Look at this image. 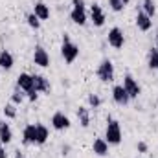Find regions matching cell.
Wrapping results in <instances>:
<instances>
[{
  "label": "cell",
  "mask_w": 158,
  "mask_h": 158,
  "mask_svg": "<svg viewBox=\"0 0 158 158\" xmlns=\"http://www.w3.org/2000/svg\"><path fill=\"white\" fill-rule=\"evenodd\" d=\"M26 20H28V26L30 28H33V30H39L40 28V20H39V17L31 11V13H28L26 15Z\"/></svg>",
  "instance_id": "23"
},
{
  "label": "cell",
  "mask_w": 158,
  "mask_h": 158,
  "mask_svg": "<svg viewBox=\"0 0 158 158\" xmlns=\"http://www.w3.org/2000/svg\"><path fill=\"white\" fill-rule=\"evenodd\" d=\"M121 2H123V4H125V6H127V4H129V2H131V0H121Z\"/></svg>",
  "instance_id": "32"
},
{
  "label": "cell",
  "mask_w": 158,
  "mask_h": 158,
  "mask_svg": "<svg viewBox=\"0 0 158 158\" xmlns=\"http://www.w3.org/2000/svg\"><path fill=\"white\" fill-rule=\"evenodd\" d=\"M147 63H149V68L151 70H158V50L156 48H151L149 53H147Z\"/></svg>",
  "instance_id": "21"
},
{
  "label": "cell",
  "mask_w": 158,
  "mask_h": 158,
  "mask_svg": "<svg viewBox=\"0 0 158 158\" xmlns=\"http://www.w3.org/2000/svg\"><path fill=\"white\" fill-rule=\"evenodd\" d=\"M26 96H28V99L30 101H37V98H39V92L33 88V90H30V92H26Z\"/></svg>",
  "instance_id": "28"
},
{
  "label": "cell",
  "mask_w": 158,
  "mask_h": 158,
  "mask_svg": "<svg viewBox=\"0 0 158 158\" xmlns=\"http://www.w3.org/2000/svg\"><path fill=\"white\" fill-rule=\"evenodd\" d=\"M156 50H158V31H156Z\"/></svg>",
  "instance_id": "33"
},
{
  "label": "cell",
  "mask_w": 158,
  "mask_h": 158,
  "mask_svg": "<svg viewBox=\"0 0 158 158\" xmlns=\"http://www.w3.org/2000/svg\"><path fill=\"white\" fill-rule=\"evenodd\" d=\"M107 40H109V44L112 46V48H123V44H125V37H123V31L119 30V28H112L110 31H109V35H107Z\"/></svg>",
  "instance_id": "8"
},
{
  "label": "cell",
  "mask_w": 158,
  "mask_h": 158,
  "mask_svg": "<svg viewBox=\"0 0 158 158\" xmlns=\"http://www.w3.org/2000/svg\"><path fill=\"white\" fill-rule=\"evenodd\" d=\"M22 92H24V90H20L19 86L13 90V94H11V103H13V105H20V103L24 101V94H22Z\"/></svg>",
  "instance_id": "24"
},
{
  "label": "cell",
  "mask_w": 158,
  "mask_h": 158,
  "mask_svg": "<svg viewBox=\"0 0 158 158\" xmlns=\"http://www.w3.org/2000/svg\"><path fill=\"white\" fill-rule=\"evenodd\" d=\"M92 151H94L98 156L109 155V142H107L105 138H96L94 143H92Z\"/></svg>",
  "instance_id": "14"
},
{
  "label": "cell",
  "mask_w": 158,
  "mask_h": 158,
  "mask_svg": "<svg viewBox=\"0 0 158 158\" xmlns=\"http://www.w3.org/2000/svg\"><path fill=\"white\" fill-rule=\"evenodd\" d=\"M61 55H63V59L68 63V64H72L76 59L79 57V46L76 42H72L70 39V35H63V46H61Z\"/></svg>",
  "instance_id": "2"
},
{
  "label": "cell",
  "mask_w": 158,
  "mask_h": 158,
  "mask_svg": "<svg viewBox=\"0 0 158 158\" xmlns=\"http://www.w3.org/2000/svg\"><path fill=\"white\" fill-rule=\"evenodd\" d=\"M77 119H79V123H81V127L86 129V127L90 125V110H88L86 107H79L77 109Z\"/></svg>",
  "instance_id": "19"
},
{
  "label": "cell",
  "mask_w": 158,
  "mask_h": 158,
  "mask_svg": "<svg viewBox=\"0 0 158 158\" xmlns=\"http://www.w3.org/2000/svg\"><path fill=\"white\" fill-rule=\"evenodd\" d=\"M109 7H110L112 11H116V13H119V11H123L125 4H123L121 0H109Z\"/></svg>",
  "instance_id": "27"
},
{
  "label": "cell",
  "mask_w": 158,
  "mask_h": 158,
  "mask_svg": "<svg viewBox=\"0 0 158 158\" xmlns=\"http://www.w3.org/2000/svg\"><path fill=\"white\" fill-rule=\"evenodd\" d=\"M48 136H50V132H48L46 125H42V123H37V145H42V143H46Z\"/></svg>",
  "instance_id": "20"
},
{
  "label": "cell",
  "mask_w": 158,
  "mask_h": 158,
  "mask_svg": "<svg viewBox=\"0 0 158 158\" xmlns=\"http://www.w3.org/2000/svg\"><path fill=\"white\" fill-rule=\"evenodd\" d=\"M33 13L39 17V20H46L50 19V6H46L44 2H37L33 6Z\"/></svg>",
  "instance_id": "18"
},
{
  "label": "cell",
  "mask_w": 158,
  "mask_h": 158,
  "mask_svg": "<svg viewBox=\"0 0 158 158\" xmlns=\"http://www.w3.org/2000/svg\"><path fill=\"white\" fill-rule=\"evenodd\" d=\"M0 158H7V153H6V147H4V143L0 142Z\"/></svg>",
  "instance_id": "30"
},
{
  "label": "cell",
  "mask_w": 158,
  "mask_h": 158,
  "mask_svg": "<svg viewBox=\"0 0 158 158\" xmlns=\"http://www.w3.org/2000/svg\"><path fill=\"white\" fill-rule=\"evenodd\" d=\"M112 99H114V103H118V105H127V103L131 101V98H129V94L125 92L123 85H116V86L112 88Z\"/></svg>",
  "instance_id": "11"
},
{
  "label": "cell",
  "mask_w": 158,
  "mask_h": 158,
  "mask_svg": "<svg viewBox=\"0 0 158 158\" xmlns=\"http://www.w3.org/2000/svg\"><path fill=\"white\" fill-rule=\"evenodd\" d=\"M15 158H26V155L20 153V149H19V151H15Z\"/></svg>",
  "instance_id": "31"
},
{
  "label": "cell",
  "mask_w": 158,
  "mask_h": 158,
  "mask_svg": "<svg viewBox=\"0 0 158 158\" xmlns=\"http://www.w3.org/2000/svg\"><path fill=\"white\" fill-rule=\"evenodd\" d=\"M17 86H19L20 90H24V92H30V90H33L35 86H33V77H31V74H26V72H22V74L17 77Z\"/></svg>",
  "instance_id": "12"
},
{
  "label": "cell",
  "mask_w": 158,
  "mask_h": 158,
  "mask_svg": "<svg viewBox=\"0 0 158 158\" xmlns=\"http://www.w3.org/2000/svg\"><path fill=\"white\" fill-rule=\"evenodd\" d=\"M70 118L64 114V112H55L53 116H52V127L55 129V131H66V129H70Z\"/></svg>",
  "instance_id": "7"
},
{
  "label": "cell",
  "mask_w": 158,
  "mask_h": 158,
  "mask_svg": "<svg viewBox=\"0 0 158 158\" xmlns=\"http://www.w3.org/2000/svg\"><path fill=\"white\" fill-rule=\"evenodd\" d=\"M33 63L37 66H40V68L50 66V55H48V52L42 46H35V50H33Z\"/></svg>",
  "instance_id": "9"
},
{
  "label": "cell",
  "mask_w": 158,
  "mask_h": 158,
  "mask_svg": "<svg viewBox=\"0 0 158 158\" xmlns=\"http://www.w3.org/2000/svg\"><path fill=\"white\" fill-rule=\"evenodd\" d=\"M72 11H70V19L74 24L77 26H85L86 20H88V15H86V7H85V0H72Z\"/></svg>",
  "instance_id": "3"
},
{
  "label": "cell",
  "mask_w": 158,
  "mask_h": 158,
  "mask_svg": "<svg viewBox=\"0 0 158 158\" xmlns=\"http://www.w3.org/2000/svg\"><path fill=\"white\" fill-rule=\"evenodd\" d=\"M105 140L109 142V145H118L121 142V125L118 119L107 118V129H105Z\"/></svg>",
  "instance_id": "1"
},
{
  "label": "cell",
  "mask_w": 158,
  "mask_h": 158,
  "mask_svg": "<svg viewBox=\"0 0 158 158\" xmlns=\"http://www.w3.org/2000/svg\"><path fill=\"white\" fill-rule=\"evenodd\" d=\"M136 26H138V30H142V31H149V30L153 28V20H151V17H147L143 11H138V15H136Z\"/></svg>",
  "instance_id": "13"
},
{
  "label": "cell",
  "mask_w": 158,
  "mask_h": 158,
  "mask_svg": "<svg viewBox=\"0 0 158 158\" xmlns=\"http://www.w3.org/2000/svg\"><path fill=\"white\" fill-rule=\"evenodd\" d=\"M2 110H4V116H6L7 119H15V118H17V109H15V105H13V103H7Z\"/></svg>",
  "instance_id": "25"
},
{
  "label": "cell",
  "mask_w": 158,
  "mask_h": 158,
  "mask_svg": "<svg viewBox=\"0 0 158 158\" xmlns=\"http://www.w3.org/2000/svg\"><path fill=\"white\" fill-rule=\"evenodd\" d=\"M123 88H125V92L129 94V98L131 99H136L138 96H140V85H138V81L132 77L131 74H127L125 77H123Z\"/></svg>",
  "instance_id": "5"
},
{
  "label": "cell",
  "mask_w": 158,
  "mask_h": 158,
  "mask_svg": "<svg viewBox=\"0 0 158 158\" xmlns=\"http://www.w3.org/2000/svg\"><path fill=\"white\" fill-rule=\"evenodd\" d=\"M11 140H13V131H11L9 123H6L4 119H0V142L4 145H7Z\"/></svg>",
  "instance_id": "16"
},
{
  "label": "cell",
  "mask_w": 158,
  "mask_h": 158,
  "mask_svg": "<svg viewBox=\"0 0 158 158\" xmlns=\"http://www.w3.org/2000/svg\"><path fill=\"white\" fill-rule=\"evenodd\" d=\"M33 77V86H35V90L37 92H50V81L44 77V76H40V74H33L31 76Z\"/></svg>",
  "instance_id": "15"
},
{
  "label": "cell",
  "mask_w": 158,
  "mask_h": 158,
  "mask_svg": "<svg viewBox=\"0 0 158 158\" xmlns=\"http://www.w3.org/2000/svg\"><path fill=\"white\" fill-rule=\"evenodd\" d=\"M143 13L147 15V17H155V13H156V6H155V0H143Z\"/></svg>",
  "instance_id": "22"
},
{
  "label": "cell",
  "mask_w": 158,
  "mask_h": 158,
  "mask_svg": "<svg viewBox=\"0 0 158 158\" xmlns=\"http://www.w3.org/2000/svg\"><path fill=\"white\" fill-rule=\"evenodd\" d=\"M90 20L94 22V26L101 28L105 24V11L101 9L99 4H92L90 6Z\"/></svg>",
  "instance_id": "10"
},
{
  "label": "cell",
  "mask_w": 158,
  "mask_h": 158,
  "mask_svg": "<svg viewBox=\"0 0 158 158\" xmlns=\"http://www.w3.org/2000/svg\"><path fill=\"white\" fill-rule=\"evenodd\" d=\"M13 64H15V59H13L11 52L0 50V68H2V70H11Z\"/></svg>",
  "instance_id": "17"
},
{
  "label": "cell",
  "mask_w": 158,
  "mask_h": 158,
  "mask_svg": "<svg viewBox=\"0 0 158 158\" xmlns=\"http://www.w3.org/2000/svg\"><path fill=\"white\" fill-rule=\"evenodd\" d=\"M136 149H138V153H147V151H149V147H147L145 142H138V143H136Z\"/></svg>",
  "instance_id": "29"
},
{
  "label": "cell",
  "mask_w": 158,
  "mask_h": 158,
  "mask_svg": "<svg viewBox=\"0 0 158 158\" xmlns=\"http://www.w3.org/2000/svg\"><path fill=\"white\" fill-rule=\"evenodd\" d=\"M86 101H88V105H90L92 109H98V107H101V98H99L98 94H88Z\"/></svg>",
  "instance_id": "26"
},
{
  "label": "cell",
  "mask_w": 158,
  "mask_h": 158,
  "mask_svg": "<svg viewBox=\"0 0 158 158\" xmlns=\"http://www.w3.org/2000/svg\"><path fill=\"white\" fill-rule=\"evenodd\" d=\"M22 143L24 145H37V123H30L22 131Z\"/></svg>",
  "instance_id": "6"
},
{
  "label": "cell",
  "mask_w": 158,
  "mask_h": 158,
  "mask_svg": "<svg viewBox=\"0 0 158 158\" xmlns=\"http://www.w3.org/2000/svg\"><path fill=\"white\" fill-rule=\"evenodd\" d=\"M96 74H98V77L101 79L103 83L114 81V64H112V61H110V59H103V61L99 63Z\"/></svg>",
  "instance_id": "4"
}]
</instances>
